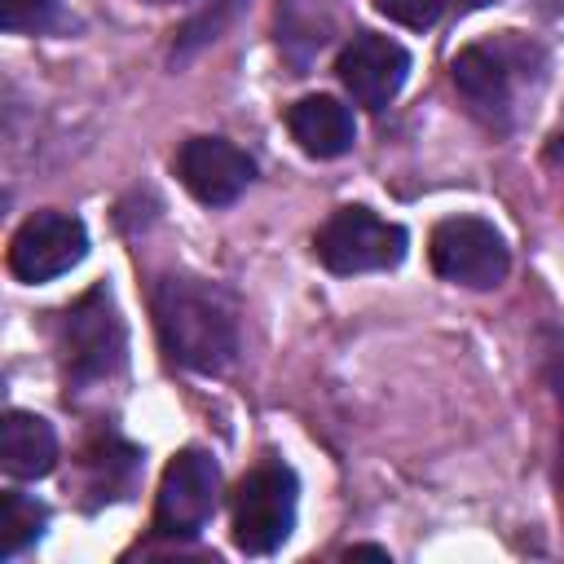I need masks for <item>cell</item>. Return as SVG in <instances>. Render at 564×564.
<instances>
[{
    "label": "cell",
    "mask_w": 564,
    "mask_h": 564,
    "mask_svg": "<svg viewBox=\"0 0 564 564\" xmlns=\"http://www.w3.org/2000/svg\"><path fill=\"white\" fill-rule=\"evenodd\" d=\"M154 330L172 361L198 375H220L238 352V313L234 300L185 273H167L154 282Z\"/></svg>",
    "instance_id": "6da1fadb"
},
{
    "label": "cell",
    "mask_w": 564,
    "mask_h": 564,
    "mask_svg": "<svg viewBox=\"0 0 564 564\" xmlns=\"http://www.w3.org/2000/svg\"><path fill=\"white\" fill-rule=\"evenodd\" d=\"M542 66V53L520 40V35H498V40H480V44H467L458 48V57L449 62V79L458 88V97L467 101V110L494 128V132H507L516 123V97L520 88L529 84V75H538Z\"/></svg>",
    "instance_id": "7a4b0ae2"
},
{
    "label": "cell",
    "mask_w": 564,
    "mask_h": 564,
    "mask_svg": "<svg viewBox=\"0 0 564 564\" xmlns=\"http://www.w3.org/2000/svg\"><path fill=\"white\" fill-rule=\"evenodd\" d=\"M410 234L397 220H383L379 212L352 203L339 207L322 220V229L313 234V251L330 273H379V269H397L405 260Z\"/></svg>",
    "instance_id": "3957f363"
},
{
    "label": "cell",
    "mask_w": 564,
    "mask_h": 564,
    "mask_svg": "<svg viewBox=\"0 0 564 564\" xmlns=\"http://www.w3.org/2000/svg\"><path fill=\"white\" fill-rule=\"evenodd\" d=\"M57 348L66 361V379L75 383H97L110 379L123 366V348H128V330L123 317L110 300L106 286L84 291L57 322Z\"/></svg>",
    "instance_id": "277c9868"
},
{
    "label": "cell",
    "mask_w": 564,
    "mask_h": 564,
    "mask_svg": "<svg viewBox=\"0 0 564 564\" xmlns=\"http://www.w3.org/2000/svg\"><path fill=\"white\" fill-rule=\"evenodd\" d=\"M300 480L286 463H256L234 489V546L247 555L278 551L295 529Z\"/></svg>",
    "instance_id": "5b68a950"
},
{
    "label": "cell",
    "mask_w": 564,
    "mask_h": 564,
    "mask_svg": "<svg viewBox=\"0 0 564 564\" xmlns=\"http://www.w3.org/2000/svg\"><path fill=\"white\" fill-rule=\"evenodd\" d=\"M220 502V467L207 449L189 445L172 454L154 498V533L159 538H198Z\"/></svg>",
    "instance_id": "8992f818"
},
{
    "label": "cell",
    "mask_w": 564,
    "mask_h": 564,
    "mask_svg": "<svg viewBox=\"0 0 564 564\" xmlns=\"http://www.w3.org/2000/svg\"><path fill=\"white\" fill-rule=\"evenodd\" d=\"M432 269L436 278L454 282V286H471V291H489L507 278L511 269V251L502 242V234L480 220V216H449L432 229L427 242Z\"/></svg>",
    "instance_id": "52a82bcc"
},
{
    "label": "cell",
    "mask_w": 564,
    "mask_h": 564,
    "mask_svg": "<svg viewBox=\"0 0 564 564\" xmlns=\"http://www.w3.org/2000/svg\"><path fill=\"white\" fill-rule=\"evenodd\" d=\"M88 256V229L70 212H35L9 238V273L18 282H53Z\"/></svg>",
    "instance_id": "ba28073f"
},
{
    "label": "cell",
    "mask_w": 564,
    "mask_h": 564,
    "mask_svg": "<svg viewBox=\"0 0 564 564\" xmlns=\"http://www.w3.org/2000/svg\"><path fill=\"white\" fill-rule=\"evenodd\" d=\"M335 70H339V84L348 88V97L379 115V110H388L397 101V93H401V84L410 75V53L388 35L357 31L344 44Z\"/></svg>",
    "instance_id": "9c48e42d"
},
{
    "label": "cell",
    "mask_w": 564,
    "mask_h": 564,
    "mask_svg": "<svg viewBox=\"0 0 564 564\" xmlns=\"http://www.w3.org/2000/svg\"><path fill=\"white\" fill-rule=\"evenodd\" d=\"M176 176L203 207H229L251 185L256 163L225 137H189L176 150Z\"/></svg>",
    "instance_id": "30bf717a"
},
{
    "label": "cell",
    "mask_w": 564,
    "mask_h": 564,
    "mask_svg": "<svg viewBox=\"0 0 564 564\" xmlns=\"http://www.w3.org/2000/svg\"><path fill=\"white\" fill-rule=\"evenodd\" d=\"M286 132L304 154L339 159L357 141V119L344 101H335L326 93H313V97H300L295 106H286Z\"/></svg>",
    "instance_id": "8fae6325"
},
{
    "label": "cell",
    "mask_w": 564,
    "mask_h": 564,
    "mask_svg": "<svg viewBox=\"0 0 564 564\" xmlns=\"http://www.w3.org/2000/svg\"><path fill=\"white\" fill-rule=\"evenodd\" d=\"M0 467L13 480H40L57 467V436L48 419L31 410H9L0 423Z\"/></svg>",
    "instance_id": "7c38bea8"
},
{
    "label": "cell",
    "mask_w": 564,
    "mask_h": 564,
    "mask_svg": "<svg viewBox=\"0 0 564 564\" xmlns=\"http://www.w3.org/2000/svg\"><path fill=\"white\" fill-rule=\"evenodd\" d=\"M44 524H48V511L35 498H26L18 489H4L0 494V555L4 560H13L18 551H26L31 542H40Z\"/></svg>",
    "instance_id": "4fadbf2b"
},
{
    "label": "cell",
    "mask_w": 564,
    "mask_h": 564,
    "mask_svg": "<svg viewBox=\"0 0 564 564\" xmlns=\"http://www.w3.org/2000/svg\"><path fill=\"white\" fill-rule=\"evenodd\" d=\"M84 467L93 471V489H97L101 498H110L115 485H128V476H132V467H137V449L123 445V441H115V436H106L97 449H88Z\"/></svg>",
    "instance_id": "5bb4252c"
},
{
    "label": "cell",
    "mask_w": 564,
    "mask_h": 564,
    "mask_svg": "<svg viewBox=\"0 0 564 564\" xmlns=\"http://www.w3.org/2000/svg\"><path fill=\"white\" fill-rule=\"evenodd\" d=\"M53 18H57V0H0V26L9 35L48 31Z\"/></svg>",
    "instance_id": "9a60e30c"
},
{
    "label": "cell",
    "mask_w": 564,
    "mask_h": 564,
    "mask_svg": "<svg viewBox=\"0 0 564 564\" xmlns=\"http://www.w3.org/2000/svg\"><path fill=\"white\" fill-rule=\"evenodd\" d=\"M370 4H375L383 18H392V22L410 26V31H427V26L441 22V13H445L449 0H370Z\"/></svg>",
    "instance_id": "2e32d148"
},
{
    "label": "cell",
    "mask_w": 564,
    "mask_h": 564,
    "mask_svg": "<svg viewBox=\"0 0 564 564\" xmlns=\"http://www.w3.org/2000/svg\"><path fill=\"white\" fill-rule=\"evenodd\" d=\"M242 0H212V9H203L189 26H185V40H181V53H189L194 44H207V40H216V31L234 18V9H238Z\"/></svg>",
    "instance_id": "e0dca14e"
},
{
    "label": "cell",
    "mask_w": 564,
    "mask_h": 564,
    "mask_svg": "<svg viewBox=\"0 0 564 564\" xmlns=\"http://www.w3.org/2000/svg\"><path fill=\"white\" fill-rule=\"evenodd\" d=\"M546 375H551V388L560 401V471H564V335H551V344H546Z\"/></svg>",
    "instance_id": "ac0fdd59"
},
{
    "label": "cell",
    "mask_w": 564,
    "mask_h": 564,
    "mask_svg": "<svg viewBox=\"0 0 564 564\" xmlns=\"http://www.w3.org/2000/svg\"><path fill=\"white\" fill-rule=\"evenodd\" d=\"M361 555H370V560H388L383 546H348V560H361Z\"/></svg>",
    "instance_id": "d6986e66"
},
{
    "label": "cell",
    "mask_w": 564,
    "mask_h": 564,
    "mask_svg": "<svg viewBox=\"0 0 564 564\" xmlns=\"http://www.w3.org/2000/svg\"><path fill=\"white\" fill-rule=\"evenodd\" d=\"M480 4H489V0H458V9H480Z\"/></svg>",
    "instance_id": "ffe728a7"
},
{
    "label": "cell",
    "mask_w": 564,
    "mask_h": 564,
    "mask_svg": "<svg viewBox=\"0 0 564 564\" xmlns=\"http://www.w3.org/2000/svg\"><path fill=\"white\" fill-rule=\"evenodd\" d=\"M154 4H172V0H154Z\"/></svg>",
    "instance_id": "44dd1931"
}]
</instances>
